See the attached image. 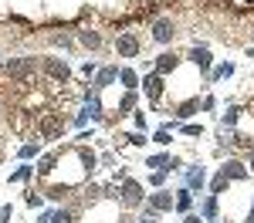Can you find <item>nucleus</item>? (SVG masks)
Returning a JSON list of instances; mask_svg holds the SVG:
<instances>
[{
	"label": "nucleus",
	"instance_id": "obj_1",
	"mask_svg": "<svg viewBox=\"0 0 254 223\" xmlns=\"http://www.w3.org/2000/svg\"><path fill=\"white\" fill-rule=\"evenodd\" d=\"M146 210H149V213H173L176 210V196L173 193H170V189H156V193H149V196H146Z\"/></svg>",
	"mask_w": 254,
	"mask_h": 223
},
{
	"label": "nucleus",
	"instance_id": "obj_2",
	"mask_svg": "<svg viewBox=\"0 0 254 223\" xmlns=\"http://www.w3.org/2000/svg\"><path fill=\"white\" fill-rule=\"evenodd\" d=\"M116 196L122 200V206H139V203H142V186H139L136 179H122Z\"/></svg>",
	"mask_w": 254,
	"mask_h": 223
},
{
	"label": "nucleus",
	"instance_id": "obj_3",
	"mask_svg": "<svg viewBox=\"0 0 254 223\" xmlns=\"http://www.w3.org/2000/svg\"><path fill=\"white\" fill-rule=\"evenodd\" d=\"M38 132L44 135V139H58L61 132H64V119L61 115H41V122H38Z\"/></svg>",
	"mask_w": 254,
	"mask_h": 223
},
{
	"label": "nucleus",
	"instance_id": "obj_4",
	"mask_svg": "<svg viewBox=\"0 0 254 223\" xmlns=\"http://www.w3.org/2000/svg\"><path fill=\"white\" fill-rule=\"evenodd\" d=\"M34 68H38L34 58H10L7 61V75L10 78H27V75H34Z\"/></svg>",
	"mask_w": 254,
	"mask_h": 223
},
{
	"label": "nucleus",
	"instance_id": "obj_5",
	"mask_svg": "<svg viewBox=\"0 0 254 223\" xmlns=\"http://www.w3.org/2000/svg\"><path fill=\"white\" fill-rule=\"evenodd\" d=\"M41 68H44V71H48L51 78H58L61 85H64V81L71 78V68H68V61H58V58H44V61H41Z\"/></svg>",
	"mask_w": 254,
	"mask_h": 223
},
{
	"label": "nucleus",
	"instance_id": "obj_6",
	"mask_svg": "<svg viewBox=\"0 0 254 223\" xmlns=\"http://www.w3.org/2000/svg\"><path fill=\"white\" fill-rule=\"evenodd\" d=\"M173 38H176V24L170 17H159L156 24H153V41H156V44H170Z\"/></svg>",
	"mask_w": 254,
	"mask_h": 223
},
{
	"label": "nucleus",
	"instance_id": "obj_7",
	"mask_svg": "<svg viewBox=\"0 0 254 223\" xmlns=\"http://www.w3.org/2000/svg\"><path fill=\"white\" fill-rule=\"evenodd\" d=\"M139 47H142V44H139L136 34H119V38H116V51L122 54V58H136Z\"/></svg>",
	"mask_w": 254,
	"mask_h": 223
},
{
	"label": "nucleus",
	"instance_id": "obj_8",
	"mask_svg": "<svg viewBox=\"0 0 254 223\" xmlns=\"http://www.w3.org/2000/svg\"><path fill=\"white\" fill-rule=\"evenodd\" d=\"M142 91H146V98H149V101H159V98H163V75L149 71V75L142 78Z\"/></svg>",
	"mask_w": 254,
	"mask_h": 223
},
{
	"label": "nucleus",
	"instance_id": "obj_9",
	"mask_svg": "<svg viewBox=\"0 0 254 223\" xmlns=\"http://www.w3.org/2000/svg\"><path fill=\"white\" fill-rule=\"evenodd\" d=\"M220 176H227V182H241V179H248V166L237 159H227L220 166Z\"/></svg>",
	"mask_w": 254,
	"mask_h": 223
},
{
	"label": "nucleus",
	"instance_id": "obj_10",
	"mask_svg": "<svg viewBox=\"0 0 254 223\" xmlns=\"http://www.w3.org/2000/svg\"><path fill=\"white\" fill-rule=\"evenodd\" d=\"M146 166H149L153 173H170V169H180V159L166 156V152H159V156H149V159H146Z\"/></svg>",
	"mask_w": 254,
	"mask_h": 223
},
{
	"label": "nucleus",
	"instance_id": "obj_11",
	"mask_svg": "<svg viewBox=\"0 0 254 223\" xmlns=\"http://www.w3.org/2000/svg\"><path fill=\"white\" fill-rule=\"evenodd\" d=\"M176 68H180V58H176V54H170V51H166V54H159V58L153 61V71H156V75H163V78H166V75H173Z\"/></svg>",
	"mask_w": 254,
	"mask_h": 223
},
{
	"label": "nucleus",
	"instance_id": "obj_12",
	"mask_svg": "<svg viewBox=\"0 0 254 223\" xmlns=\"http://www.w3.org/2000/svg\"><path fill=\"white\" fill-rule=\"evenodd\" d=\"M203 182H207V169H203V166H190V169H187V186H190V189H203Z\"/></svg>",
	"mask_w": 254,
	"mask_h": 223
},
{
	"label": "nucleus",
	"instance_id": "obj_13",
	"mask_svg": "<svg viewBox=\"0 0 254 223\" xmlns=\"http://www.w3.org/2000/svg\"><path fill=\"white\" fill-rule=\"evenodd\" d=\"M190 61H193L203 75H210V51H207V47H200V44H196L193 51H190Z\"/></svg>",
	"mask_w": 254,
	"mask_h": 223
},
{
	"label": "nucleus",
	"instance_id": "obj_14",
	"mask_svg": "<svg viewBox=\"0 0 254 223\" xmlns=\"http://www.w3.org/2000/svg\"><path fill=\"white\" fill-rule=\"evenodd\" d=\"M116 78H119V68H102V71H95V88L102 91V88H109Z\"/></svg>",
	"mask_w": 254,
	"mask_h": 223
},
{
	"label": "nucleus",
	"instance_id": "obj_15",
	"mask_svg": "<svg viewBox=\"0 0 254 223\" xmlns=\"http://www.w3.org/2000/svg\"><path fill=\"white\" fill-rule=\"evenodd\" d=\"M217 210H220V206H217V196H214V193L200 203V217H203V220H217Z\"/></svg>",
	"mask_w": 254,
	"mask_h": 223
},
{
	"label": "nucleus",
	"instance_id": "obj_16",
	"mask_svg": "<svg viewBox=\"0 0 254 223\" xmlns=\"http://www.w3.org/2000/svg\"><path fill=\"white\" fill-rule=\"evenodd\" d=\"M190 206H193V189H190V186H183V189L176 193V210H180V213H187Z\"/></svg>",
	"mask_w": 254,
	"mask_h": 223
},
{
	"label": "nucleus",
	"instance_id": "obj_17",
	"mask_svg": "<svg viewBox=\"0 0 254 223\" xmlns=\"http://www.w3.org/2000/svg\"><path fill=\"white\" fill-rule=\"evenodd\" d=\"M119 81H122L129 91H136V88H139V75L132 71V68H119Z\"/></svg>",
	"mask_w": 254,
	"mask_h": 223
},
{
	"label": "nucleus",
	"instance_id": "obj_18",
	"mask_svg": "<svg viewBox=\"0 0 254 223\" xmlns=\"http://www.w3.org/2000/svg\"><path fill=\"white\" fill-rule=\"evenodd\" d=\"M196 108H200V101L190 98V101H183V105H176V119H190Z\"/></svg>",
	"mask_w": 254,
	"mask_h": 223
},
{
	"label": "nucleus",
	"instance_id": "obj_19",
	"mask_svg": "<svg viewBox=\"0 0 254 223\" xmlns=\"http://www.w3.org/2000/svg\"><path fill=\"white\" fill-rule=\"evenodd\" d=\"M78 41L85 47H98V44H102V34H98V31H78Z\"/></svg>",
	"mask_w": 254,
	"mask_h": 223
},
{
	"label": "nucleus",
	"instance_id": "obj_20",
	"mask_svg": "<svg viewBox=\"0 0 254 223\" xmlns=\"http://www.w3.org/2000/svg\"><path fill=\"white\" fill-rule=\"evenodd\" d=\"M231 75H234V64H231V61H227V64H220V68H217V71H210V75H207V78H210V81H217V78H231Z\"/></svg>",
	"mask_w": 254,
	"mask_h": 223
},
{
	"label": "nucleus",
	"instance_id": "obj_21",
	"mask_svg": "<svg viewBox=\"0 0 254 223\" xmlns=\"http://www.w3.org/2000/svg\"><path fill=\"white\" fill-rule=\"evenodd\" d=\"M51 223H75V213L71 210H55L51 213Z\"/></svg>",
	"mask_w": 254,
	"mask_h": 223
},
{
	"label": "nucleus",
	"instance_id": "obj_22",
	"mask_svg": "<svg viewBox=\"0 0 254 223\" xmlns=\"http://www.w3.org/2000/svg\"><path fill=\"white\" fill-rule=\"evenodd\" d=\"M31 173H34V166H20V169H14V173H10V179H14V182H24V179H31Z\"/></svg>",
	"mask_w": 254,
	"mask_h": 223
},
{
	"label": "nucleus",
	"instance_id": "obj_23",
	"mask_svg": "<svg viewBox=\"0 0 254 223\" xmlns=\"http://www.w3.org/2000/svg\"><path fill=\"white\" fill-rule=\"evenodd\" d=\"M38 152H41L38 142H27V145H20V159H34Z\"/></svg>",
	"mask_w": 254,
	"mask_h": 223
},
{
	"label": "nucleus",
	"instance_id": "obj_24",
	"mask_svg": "<svg viewBox=\"0 0 254 223\" xmlns=\"http://www.w3.org/2000/svg\"><path fill=\"white\" fill-rule=\"evenodd\" d=\"M119 108H122V112H132V108H136V91H126V98H122Z\"/></svg>",
	"mask_w": 254,
	"mask_h": 223
},
{
	"label": "nucleus",
	"instance_id": "obj_25",
	"mask_svg": "<svg viewBox=\"0 0 254 223\" xmlns=\"http://www.w3.org/2000/svg\"><path fill=\"white\" fill-rule=\"evenodd\" d=\"M153 142H159V145H170V142H173V139H170V129H159L156 135H153Z\"/></svg>",
	"mask_w": 254,
	"mask_h": 223
},
{
	"label": "nucleus",
	"instance_id": "obj_26",
	"mask_svg": "<svg viewBox=\"0 0 254 223\" xmlns=\"http://www.w3.org/2000/svg\"><path fill=\"white\" fill-rule=\"evenodd\" d=\"M183 135H203V129L200 125H183Z\"/></svg>",
	"mask_w": 254,
	"mask_h": 223
},
{
	"label": "nucleus",
	"instance_id": "obj_27",
	"mask_svg": "<svg viewBox=\"0 0 254 223\" xmlns=\"http://www.w3.org/2000/svg\"><path fill=\"white\" fill-rule=\"evenodd\" d=\"M10 213H14V210H10V203H7V206H0V223H10Z\"/></svg>",
	"mask_w": 254,
	"mask_h": 223
},
{
	"label": "nucleus",
	"instance_id": "obj_28",
	"mask_svg": "<svg viewBox=\"0 0 254 223\" xmlns=\"http://www.w3.org/2000/svg\"><path fill=\"white\" fill-rule=\"evenodd\" d=\"M149 182H153V186H163V182H166V173H153Z\"/></svg>",
	"mask_w": 254,
	"mask_h": 223
},
{
	"label": "nucleus",
	"instance_id": "obj_29",
	"mask_svg": "<svg viewBox=\"0 0 254 223\" xmlns=\"http://www.w3.org/2000/svg\"><path fill=\"white\" fill-rule=\"evenodd\" d=\"M136 223H156V213H149V210H146V213H142Z\"/></svg>",
	"mask_w": 254,
	"mask_h": 223
},
{
	"label": "nucleus",
	"instance_id": "obj_30",
	"mask_svg": "<svg viewBox=\"0 0 254 223\" xmlns=\"http://www.w3.org/2000/svg\"><path fill=\"white\" fill-rule=\"evenodd\" d=\"M27 206H41V196H38V193H27Z\"/></svg>",
	"mask_w": 254,
	"mask_h": 223
},
{
	"label": "nucleus",
	"instance_id": "obj_31",
	"mask_svg": "<svg viewBox=\"0 0 254 223\" xmlns=\"http://www.w3.org/2000/svg\"><path fill=\"white\" fill-rule=\"evenodd\" d=\"M126 139L132 142V145H142V142H146V139H142V135H139V132H132V135H126Z\"/></svg>",
	"mask_w": 254,
	"mask_h": 223
},
{
	"label": "nucleus",
	"instance_id": "obj_32",
	"mask_svg": "<svg viewBox=\"0 0 254 223\" xmlns=\"http://www.w3.org/2000/svg\"><path fill=\"white\" fill-rule=\"evenodd\" d=\"M183 223H203V217H196V213H187V217H183Z\"/></svg>",
	"mask_w": 254,
	"mask_h": 223
},
{
	"label": "nucleus",
	"instance_id": "obj_33",
	"mask_svg": "<svg viewBox=\"0 0 254 223\" xmlns=\"http://www.w3.org/2000/svg\"><path fill=\"white\" fill-rule=\"evenodd\" d=\"M248 166H251V173H254V149H251V156H248Z\"/></svg>",
	"mask_w": 254,
	"mask_h": 223
}]
</instances>
